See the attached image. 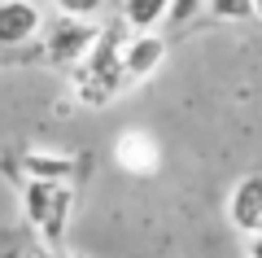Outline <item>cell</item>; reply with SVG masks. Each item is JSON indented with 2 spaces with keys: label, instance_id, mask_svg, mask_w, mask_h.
I'll list each match as a JSON object with an SVG mask.
<instances>
[{
  "label": "cell",
  "instance_id": "obj_1",
  "mask_svg": "<svg viewBox=\"0 0 262 258\" xmlns=\"http://www.w3.org/2000/svg\"><path fill=\"white\" fill-rule=\"evenodd\" d=\"M27 214L35 232L48 245H61L66 214H70V184H48V180H27Z\"/></svg>",
  "mask_w": 262,
  "mask_h": 258
},
{
  "label": "cell",
  "instance_id": "obj_2",
  "mask_svg": "<svg viewBox=\"0 0 262 258\" xmlns=\"http://www.w3.org/2000/svg\"><path fill=\"white\" fill-rule=\"evenodd\" d=\"M96 39H101V27H96V22L57 13L53 31H48V62L53 66H79V62H88V53L96 48Z\"/></svg>",
  "mask_w": 262,
  "mask_h": 258
},
{
  "label": "cell",
  "instance_id": "obj_3",
  "mask_svg": "<svg viewBox=\"0 0 262 258\" xmlns=\"http://www.w3.org/2000/svg\"><path fill=\"white\" fill-rule=\"evenodd\" d=\"M227 223H232L241 236L262 232V171H249L232 184L227 193Z\"/></svg>",
  "mask_w": 262,
  "mask_h": 258
},
{
  "label": "cell",
  "instance_id": "obj_4",
  "mask_svg": "<svg viewBox=\"0 0 262 258\" xmlns=\"http://www.w3.org/2000/svg\"><path fill=\"white\" fill-rule=\"evenodd\" d=\"M44 31V9L35 0H0V48H22Z\"/></svg>",
  "mask_w": 262,
  "mask_h": 258
},
{
  "label": "cell",
  "instance_id": "obj_5",
  "mask_svg": "<svg viewBox=\"0 0 262 258\" xmlns=\"http://www.w3.org/2000/svg\"><path fill=\"white\" fill-rule=\"evenodd\" d=\"M162 62H166V39L158 31H136L131 39H122V74H127V83L158 74Z\"/></svg>",
  "mask_w": 262,
  "mask_h": 258
},
{
  "label": "cell",
  "instance_id": "obj_6",
  "mask_svg": "<svg viewBox=\"0 0 262 258\" xmlns=\"http://www.w3.org/2000/svg\"><path fill=\"white\" fill-rule=\"evenodd\" d=\"M22 171H27V180H48V184H70V175L79 171V162L70 153H39V149H31L27 157H22Z\"/></svg>",
  "mask_w": 262,
  "mask_h": 258
},
{
  "label": "cell",
  "instance_id": "obj_7",
  "mask_svg": "<svg viewBox=\"0 0 262 258\" xmlns=\"http://www.w3.org/2000/svg\"><path fill=\"white\" fill-rule=\"evenodd\" d=\"M170 13V0H122V22L131 31H158Z\"/></svg>",
  "mask_w": 262,
  "mask_h": 258
},
{
  "label": "cell",
  "instance_id": "obj_8",
  "mask_svg": "<svg viewBox=\"0 0 262 258\" xmlns=\"http://www.w3.org/2000/svg\"><path fill=\"white\" fill-rule=\"evenodd\" d=\"M219 22H249L253 18V0H210L206 5Z\"/></svg>",
  "mask_w": 262,
  "mask_h": 258
},
{
  "label": "cell",
  "instance_id": "obj_9",
  "mask_svg": "<svg viewBox=\"0 0 262 258\" xmlns=\"http://www.w3.org/2000/svg\"><path fill=\"white\" fill-rule=\"evenodd\" d=\"M105 5H110V0H53L57 13H66V18H88V22L101 18Z\"/></svg>",
  "mask_w": 262,
  "mask_h": 258
},
{
  "label": "cell",
  "instance_id": "obj_10",
  "mask_svg": "<svg viewBox=\"0 0 262 258\" xmlns=\"http://www.w3.org/2000/svg\"><path fill=\"white\" fill-rule=\"evenodd\" d=\"M210 0H170V13H166V27H188L196 13L206 9Z\"/></svg>",
  "mask_w": 262,
  "mask_h": 258
},
{
  "label": "cell",
  "instance_id": "obj_11",
  "mask_svg": "<svg viewBox=\"0 0 262 258\" xmlns=\"http://www.w3.org/2000/svg\"><path fill=\"white\" fill-rule=\"evenodd\" d=\"M245 258H262V232L245 236Z\"/></svg>",
  "mask_w": 262,
  "mask_h": 258
},
{
  "label": "cell",
  "instance_id": "obj_12",
  "mask_svg": "<svg viewBox=\"0 0 262 258\" xmlns=\"http://www.w3.org/2000/svg\"><path fill=\"white\" fill-rule=\"evenodd\" d=\"M253 18H258V22H262V0H253Z\"/></svg>",
  "mask_w": 262,
  "mask_h": 258
}]
</instances>
